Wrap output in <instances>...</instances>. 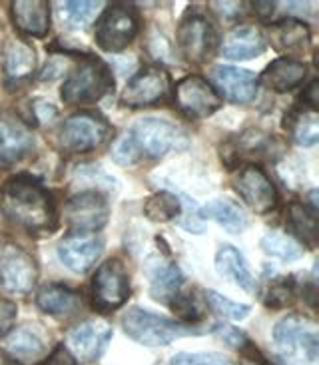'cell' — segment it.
I'll return each mask as SVG.
<instances>
[{"mask_svg": "<svg viewBox=\"0 0 319 365\" xmlns=\"http://www.w3.org/2000/svg\"><path fill=\"white\" fill-rule=\"evenodd\" d=\"M0 210L14 226L34 234H50L58 226V214L50 192L28 174L6 180L0 187Z\"/></svg>", "mask_w": 319, "mask_h": 365, "instance_id": "6da1fadb", "label": "cell"}, {"mask_svg": "<svg viewBox=\"0 0 319 365\" xmlns=\"http://www.w3.org/2000/svg\"><path fill=\"white\" fill-rule=\"evenodd\" d=\"M114 86L110 66L94 54H80L78 64L64 80L60 96L66 104H92L104 98Z\"/></svg>", "mask_w": 319, "mask_h": 365, "instance_id": "7a4b0ae2", "label": "cell"}, {"mask_svg": "<svg viewBox=\"0 0 319 365\" xmlns=\"http://www.w3.org/2000/svg\"><path fill=\"white\" fill-rule=\"evenodd\" d=\"M122 326L124 331L132 337L134 341H138L142 346L160 347L168 346L172 341H176L178 337L184 336H199L206 329H199L196 326H186L179 324L176 319L152 314L148 309L142 307H132L122 317Z\"/></svg>", "mask_w": 319, "mask_h": 365, "instance_id": "3957f363", "label": "cell"}, {"mask_svg": "<svg viewBox=\"0 0 319 365\" xmlns=\"http://www.w3.org/2000/svg\"><path fill=\"white\" fill-rule=\"evenodd\" d=\"M279 354L291 365H315L319 357L318 327L308 317L288 316L273 329Z\"/></svg>", "mask_w": 319, "mask_h": 365, "instance_id": "277c9868", "label": "cell"}, {"mask_svg": "<svg viewBox=\"0 0 319 365\" xmlns=\"http://www.w3.org/2000/svg\"><path fill=\"white\" fill-rule=\"evenodd\" d=\"M140 32V16L132 4H110L100 14L94 29L96 44L104 52H122Z\"/></svg>", "mask_w": 319, "mask_h": 365, "instance_id": "5b68a950", "label": "cell"}, {"mask_svg": "<svg viewBox=\"0 0 319 365\" xmlns=\"http://www.w3.org/2000/svg\"><path fill=\"white\" fill-rule=\"evenodd\" d=\"M112 136L110 122L100 112L82 110L64 120L60 128V146L70 154H84L100 148Z\"/></svg>", "mask_w": 319, "mask_h": 365, "instance_id": "8992f818", "label": "cell"}, {"mask_svg": "<svg viewBox=\"0 0 319 365\" xmlns=\"http://www.w3.org/2000/svg\"><path fill=\"white\" fill-rule=\"evenodd\" d=\"M130 297V276L126 266L112 257L96 269L92 279V304L100 314H110L122 307Z\"/></svg>", "mask_w": 319, "mask_h": 365, "instance_id": "52a82bcc", "label": "cell"}, {"mask_svg": "<svg viewBox=\"0 0 319 365\" xmlns=\"http://www.w3.org/2000/svg\"><path fill=\"white\" fill-rule=\"evenodd\" d=\"M132 138L138 146L140 154H148L152 158H162L172 150H184L188 146V138L184 130H179L174 122L162 118H142L132 130Z\"/></svg>", "mask_w": 319, "mask_h": 365, "instance_id": "ba28073f", "label": "cell"}, {"mask_svg": "<svg viewBox=\"0 0 319 365\" xmlns=\"http://www.w3.org/2000/svg\"><path fill=\"white\" fill-rule=\"evenodd\" d=\"M176 38L182 54L196 64H204L211 58L218 46V34L211 22L204 14H199L198 10H188V14L179 22Z\"/></svg>", "mask_w": 319, "mask_h": 365, "instance_id": "9c48e42d", "label": "cell"}, {"mask_svg": "<svg viewBox=\"0 0 319 365\" xmlns=\"http://www.w3.org/2000/svg\"><path fill=\"white\" fill-rule=\"evenodd\" d=\"M64 220L74 234H94L108 224V200L96 190L80 192L64 204Z\"/></svg>", "mask_w": 319, "mask_h": 365, "instance_id": "30bf717a", "label": "cell"}, {"mask_svg": "<svg viewBox=\"0 0 319 365\" xmlns=\"http://www.w3.org/2000/svg\"><path fill=\"white\" fill-rule=\"evenodd\" d=\"M174 102L184 116L204 120L209 118L211 114H216L221 108L224 100L219 98V94L208 80L192 74V76H186V78L176 82Z\"/></svg>", "mask_w": 319, "mask_h": 365, "instance_id": "8fae6325", "label": "cell"}, {"mask_svg": "<svg viewBox=\"0 0 319 365\" xmlns=\"http://www.w3.org/2000/svg\"><path fill=\"white\" fill-rule=\"evenodd\" d=\"M231 186L258 216H266L278 206V190L258 164L241 166L234 174Z\"/></svg>", "mask_w": 319, "mask_h": 365, "instance_id": "7c38bea8", "label": "cell"}, {"mask_svg": "<svg viewBox=\"0 0 319 365\" xmlns=\"http://www.w3.org/2000/svg\"><path fill=\"white\" fill-rule=\"evenodd\" d=\"M38 266L24 247L16 244L0 246V282L12 294L26 296L36 286Z\"/></svg>", "mask_w": 319, "mask_h": 365, "instance_id": "4fadbf2b", "label": "cell"}, {"mask_svg": "<svg viewBox=\"0 0 319 365\" xmlns=\"http://www.w3.org/2000/svg\"><path fill=\"white\" fill-rule=\"evenodd\" d=\"M172 78L168 70L160 66H146L128 80L122 92V104L130 108H146L168 98Z\"/></svg>", "mask_w": 319, "mask_h": 365, "instance_id": "5bb4252c", "label": "cell"}, {"mask_svg": "<svg viewBox=\"0 0 319 365\" xmlns=\"http://www.w3.org/2000/svg\"><path fill=\"white\" fill-rule=\"evenodd\" d=\"M36 72V52L28 42L10 36L2 48V74L9 90L22 88Z\"/></svg>", "mask_w": 319, "mask_h": 365, "instance_id": "9a60e30c", "label": "cell"}, {"mask_svg": "<svg viewBox=\"0 0 319 365\" xmlns=\"http://www.w3.org/2000/svg\"><path fill=\"white\" fill-rule=\"evenodd\" d=\"M104 252V240L96 234H70L60 240L56 254L74 274H84Z\"/></svg>", "mask_w": 319, "mask_h": 365, "instance_id": "2e32d148", "label": "cell"}, {"mask_svg": "<svg viewBox=\"0 0 319 365\" xmlns=\"http://www.w3.org/2000/svg\"><path fill=\"white\" fill-rule=\"evenodd\" d=\"M112 339V327L106 322H84L68 334V349L76 361L92 364L102 357Z\"/></svg>", "mask_w": 319, "mask_h": 365, "instance_id": "e0dca14e", "label": "cell"}, {"mask_svg": "<svg viewBox=\"0 0 319 365\" xmlns=\"http://www.w3.org/2000/svg\"><path fill=\"white\" fill-rule=\"evenodd\" d=\"M34 148L32 130L14 114H0V166L9 168L10 164L20 162Z\"/></svg>", "mask_w": 319, "mask_h": 365, "instance_id": "ac0fdd59", "label": "cell"}, {"mask_svg": "<svg viewBox=\"0 0 319 365\" xmlns=\"http://www.w3.org/2000/svg\"><path fill=\"white\" fill-rule=\"evenodd\" d=\"M211 82L219 98L234 104H248L258 96L259 80L253 72L236 66H216L211 70Z\"/></svg>", "mask_w": 319, "mask_h": 365, "instance_id": "d6986e66", "label": "cell"}, {"mask_svg": "<svg viewBox=\"0 0 319 365\" xmlns=\"http://www.w3.org/2000/svg\"><path fill=\"white\" fill-rule=\"evenodd\" d=\"M268 40L278 52L286 54V58H291V56L303 54L309 48L311 32H309V26L303 20L281 19L268 29L266 42Z\"/></svg>", "mask_w": 319, "mask_h": 365, "instance_id": "ffe728a7", "label": "cell"}, {"mask_svg": "<svg viewBox=\"0 0 319 365\" xmlns=\"http://www.w3.org/2000/svg\"><path fill=\"white\" fill-rule=\"evenodd\" d=\"M268 48L266 36L253 24H241L229 32L221 44V56L229 60H251L261 56Z\"/></svg>", "mask_w": 319, "mask_h": 365, "instance_id": "44dd1931", "label": "cell"}, {"mask_svg": "<svg viewBox=\"0 0 319 365\" xmlns=\"http://www.w3.org/2000/svg\"><path fill=\"white\" fill-rule=\"evenodd\" d=\"M14 26L34 38H44L50 32V2L46 0H16L12 2Z\"/></svg>", "mask_w": 319, "mask_h": 365, "instance_id": "7402d4cb", "label": "cell"}, {"mask_svg": "<svg viewBox=\"0 0 319 365\" xmlns=\"http://www.w3.org/2000/svg\"><path fill=\"white\" fill-rule=\"evenodd\" d=\"M305 76H308V66L303 62L281 56V58L271 60L258 80L269 90L283 94V92H289L299 86L305 80Z\"/></svg>", "mask_w": 319, "mask_h": 365, "instance_id": "603a6c76", "label": "cell"}, {"mask_svg": "<svg viewBox=\"0 0 319 365\" xmlns=\"http://www.w3.org/2000/svg\"><path fill=\"white\" fill-rule=\"evenodd\" d=\"M154 262V259H152ZM150 292L156 302L168 306L169 302L179 294V287L184 284V274L176 266V262H154L148 267Z\"/></svg>", "mask_w": 319, "mask_h": 365, "instance_id": "cb8c5ba5", "label": "cell"}, {"mask_svg": "<svg viewBox=\"0 0 319 365\" xmlns=\"http://www.w3.org/2000/svg\"><path fill=\"white\" fill-rule=\"evenodd\" d=\"M216 269H218L219 276L231 279L236 286L246 289L248 294H256L258 292L256 277L251 276L246 259L234 246L226 244V246L219 247L218 254H216Z\"/></svg>", "mask_w": 319, "mask_h": 365, "instance_id": "d4e9b609", "label": "cell"}, {"mask_svg": "<svg viewBox=\"0 0 319 365\" xmlns=\"http://www.w3.org/2000/svg\"><path fill=\"white\" fill-rule=\"evenodd\" d=\"M82 304V297L76 289L62 284L42 286L36 294V306L48 316H68L74 314Z\"/></svg>", "mask_w": 319, "mask_h": 365, "instance_id": "484cf974", "label": "cell"}, {"mask_svg": "<svg viewBox=\"0 0 319 365\" xmlns=\"http://www.w3.org/2000/svg\"><path fill=\"white\" fill-rule=\"evenodd\" d=\"M199 217L214 220L216 224H219L229 234H239V232H244L248 227L246 212L231 197H214V200H209L208 204L202 207Z\"/></svg>", "mask_w": 319, "mask_h": 365, "instance_id": "4316f807", "label": "cell"}, {"mask_svg": "<svg viewBox=\"0 0 319 365\" xmlns=\"http://www.w3.org/2000/svg\"><path fill=\"white\" fill-rule=\"evenodd\" d=\"M283 128L299 146H313L319 140L318 112L305 108V106L291 108L286 114Z\"/></svg>", "mask_w": 319, "mask_h": 365, "instance_id": "83f0119b", "label": "cell"}, {"mask_svg": "<svg viewBox=\"0 0 319 365\" xmlns=\"http://www.w3.org/2000/svg\"><path fill=\"white\" fill-rule=\"evenodd\" d=\"M286 222H288L289 230H291L305 246H318V216H315L313 210H309L308 206H303V204H299V202H291L288 206Z\"/></svg>", "mask_w": 319, "mask_h": 365, "instance_id": "f1b7e54d", "label": "cell"}, {"mask_svg": "<svg viewBox=\"0 0 319 365\" xmlns=\"http://www.w3.org/2000/svg\"><path fill=\"white\" fill-rule=\"evenodd\" d=\"M4 347L10 356L16 359H34L42 356L44 351V341L34 327H20L16 331H12L9 339L4 341Z\"/></svg>", "mask_w": 319, "mask_h": 365, "instance_id": "f546056e", "label": "cell"}, {"mask_svg": "<svg viewBox=\"0 0 319 365\" xmlns=\"http://www.w3.org/2000/svg\"><path fill=\"white\" fill-rule=\"evenodd\" d=\"M182 214V204L174 194L169 192H158L154 196H150L144 204V216L152 220V222H172Z\"/></svg>", "mask_w": 319, "mask_h": 365, "instance_id": "4dcf8cb0", "label": "cell"}, {"mask_svg": "<svg viewBox=\"0 0 319 365\" xmlns=\"http://www.w3.org/2000/svg\"><path fill=\"white\" fill-rule=\"evenodd\" d=\"M261 250L268 254V256L279 257V259H299L303 256V247L299 246L293 237L286 236V234H279V232H268L266 236L261 237L259 242Z\"/></svg>", "mask_w": 319, "mask_h": 365, "instance_id": "1f68e13d", "label": "cell"}, {"mask_svg": "<svg viewBox=\"0 0 319 365\" xmlns=\"http://www.w3.org/2000/svg\"><path fill=\"white\" fill-rule=\"evenodd\" d=\"M293 296H296V282H293V277L279 276L269 284L261 299L271 309H281V307H288L293 302Z\"/></svg>", "mask_w": 319, "mask_h": 365, "instance_id": "d6a6232c", "label": "cell"}, {"mask_svg": "<svg viewBox=\"0 0 319 365\" xmlns=\"http://www.w3.org/2000/svg\"><path fill=\"white\" fill-rule=\"evenodd\" d=\"M98 6L100 2H88V0L78 2V0H70V2H64V4L60 6V12H62V19L66 20L68 26L84 29L90 20L94 19Z\"/></svg>", "mask_w": 319, "mask_h": 365, "instance_id": "836d02e7", "label": "cell"}, {"mask_svg": "<svg viewBox=\"0 0 319 365\" xmlns=\"http://www.w3.org/2000/svg\"><path fill=\"white\" fill-rule=\"evenodd\" d=\"M206 302L208 306L221 317H228V319H234V322H239L244 317L249 316L251 307L246 306V304H238V302H231L229 297L221 296L214 289H208L206 292Z\"/></svg>", "mask_w": 319, "mask_h": 365, "instance_id": "e575fe53", "label": "cell"}, {"mask_svg": "<svg viewBox=\"0 0 319 365\" xmlns=\"http://www.w3.org/2000/svg\"><path fill=\"white\" fill-rule=\"evenodd\" d=\"M172 307V312L178 316L179 324H186V326H194L204 319V312H202V306L198 304V299L192 296V294H182L179 292L178 296L174 297L168 304Z\"/></svg>", "mask_w": 319, "mask_h": 365, "instance_id": "d590c367", "label": "cell"}, {"mask_svg": "<svg viewBox=\"0 0 319 365\" xmlns=\"http://www.w3.org/2000/svg\"><path fill=\"white\" fill-rule=\"evenodd\" d=\"M112 158L120 166H130V164H134L140 158V150L130 132L126 136H122V138L114 142V146H112Z\"/></svg>", "mask_w": 319, "mask_h": 365, "instance_id": "8d00e7d4", "label": "cell"}, {"mask_svg": "<svg viewBox=\"0 0 319 365\" xmlns=\"http://www.w3.org/2000/svg\"><path fill=\"white\" fill-rule=\"evenodd\" d=\"M168 365H231L221 354H176Z\"/></svg>", "mask_w": 319, "mask_h": 365, "instance_id": "74e56055", "label": "cell"}, {"mask_svg": "<svg viewBox=\"0 0 319 365\" xmlns=\"http://www.w3.org/2000/svg\"><path fill=\"white\" fill-rule=\"evenodd\" d=\"M16 316H19L16 304L6 297H0V339L12 331V327L16 324Z\"/></svg>", "mask_w": 319, "mask_h": 365, "instance_id": "f35d334b", "label": "cell"}, {"mask_svg": "<svg viewBox=\"0 0 319 365\" xmlns=\"http://www.w3.org/2000/svg\"><path fill=\"white\" fill-rule=\"evenodd\" d=\"M239 365H273L251 341L239 349Z\"/></svg>", "mask_w": 319, "mask_h": 365, "instance_id": "ab89813d", "label": "cell"}, {"mask_svg": "<svg viewBox=\"0 0 319 365\" xmlns=\"http://www.w3.org/2000/svg\"><path fill=\"white\" fill-rule=\"evenodd\" d=\"M42 365H78V361H76V357L70 354L68 347L56 346Z\"/></svg>", "mask_w": 319, "mask_h": 365, "instance_id": "60d3db41", "label": "cell"}, {"mask_svg": "<svg viewBox=\"0 0 319 365\" xmlns=\"http://www.w3.org/2000/svg\"><path fill=\"white\" fill-rule=\"evenodd\" d=\"M318 88H319L318 80H311L308 88L303 90V94H301V104H303L305 108L313 110V112H318V106H319Z\"/></svg>", "mask_w": 319, "mask_h": 365, "instance_id": "b9f144b4", "label": "cell"}, {"mask_svg": "<svg viewBox=\"0 0 319 365\" xmlns=\"http://www.w3.org/2000/svg\"><path fill=\"white\" fill-rule=\"evenodd\" d=\"M251 6H253V12L259 19H268L269 14L276 10V2H253Z\"/></svg>", "mask_w": 319, "mask_h": 365, "instance_id": "7bdbcfd3", "label": "cell"}]
</instances>
